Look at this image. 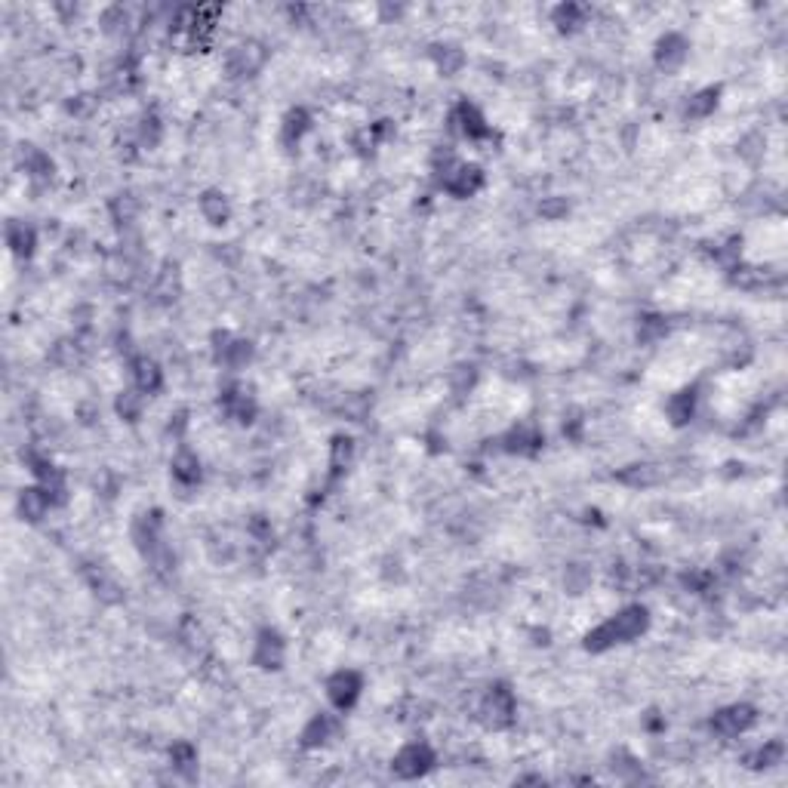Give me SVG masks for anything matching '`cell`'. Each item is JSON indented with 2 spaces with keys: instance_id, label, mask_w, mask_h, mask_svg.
Here are the masks:
<instances>
[{
  "instance_id": "1",
  "label": "cell",
  "mask_w": 788,
  "mask_h": 788,
  "mask_svg": "<svg viewBox=\"0 0 788 788\" xmlns=\"http://www.w3.org/2000/svg\"><path fill=\"white\" fill-rule=\"evenodd\" d=\"M428 761H432V754H428L425 749H419V745H410V749H403L401 754H397V763H394V767L401 770L403 776H416V773H422V770L428 767Z\"/></svg>"
},
{
  "instance_id": "2",
  "label": "cell",
  "mask_w": 788,
  "mask_h": 788,
  "mask_svg": "<svg viewBox=\"0 0 788 788\" xmlns=\"http://www.w3.org/2000/svg\"><path fill=\"white\" fill-rule=\"evenodd\" d=\"M351 696H354V680L351 678H339L336 684H332V699H336L339 705L351 702Z\"/></svg>"
}]
</instances>
